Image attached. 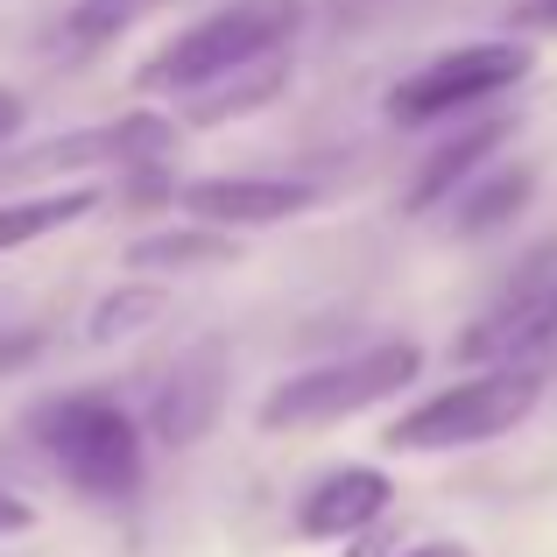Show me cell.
I'll return each mask as SVG.
<instances>
[{
    "instance_id": "6da1fadb",
    "label": "cell",
    "mask_w": 557,
    "mask_h": 557,
    "mask_svg": "<svg viewBox=\"0 0 557 557\" xmlns=\"http://www.w3.org/2000/svg\"><path fill=\"white\" fill-rule=\"evenodd\" d=\"M304 28V0H233V8L205 14L198 28H184L177 42H163V50L141 64V92H198V85L226 78V71L255 64V57L269 50H289V36Z\"/></svg>"
},
{
    "instance_id": "52a82bcc",
    "label": "cell",
    "mask_w": 557,
    "mask_h": 557,
    "mask_svg": "<svg viewBox=\"0 0 557 557\" xmlns=\"http://www.w3.org/2000/svg\"><path fill=\"white\" fill-rule=\"evenodd\" d=\"M177 205L198 226L255 233V226H283V219L311 212L318 184H304V177H198V184L177 190Z\"/></svg>"
},
{
    "instance_id": "44dd1931",
    "label": "cell",
    "mask_w": 557,
    "mask_h": 557,
    "mask_svg": "<svg viewBox=\"0 0 557 557\" xmlns=\"http://www.w3.org/2000/svg\"><path fill=\"white\" fill-rule=\"evenodd\" d=\"M403 557H473L466 544H423V550H403Z\"/></svg>"
},
{
    "instance_id": "7c38bea8",
    "label": "cell",
    "mask_w": 557,
    "mask_h": 557,
    "mask_svg": "<svg viewBox=\"0 0 557 557\" xmlns=\"http://www.w3.org/2000/svg\"><path fill=\"white\" fill-rule=\"evenodd\" d=\"M240 255V240L219 226H170V233H149V240L127 247V269H149V275H184V269H226Z\"/></svg>"
},
{
    "instance_id": "30bf717a",
    "label": "cell",
    "mask_w": 557,
    "mask_h": 557,
    "mask_svg": "<svg viewBox=\"0 0 557 557\" xmlns=\"http://www.w3.org/2000/svg\"><path fill=\"white\" fill-rule=\"evenodd\" d=\"M283 92H289V50H269V57H255V64L184 92V121L190 127H226V121H247V113L275 107Z\"/></svg>"
},
{
    "instance_id": "5bb4252c",
    "label": "cell",
    "mask_w": 557,
    "mask_h": 557,
    "mask_svg": "<svg viewBox=\"0 0 557 557\" xmlns=\"http://www.w3.org/2000/svg\"><path fill=\"white\" fill-rule=\"evenodd\" d=\"M530 190H536V170H522V163H502V170H487L473 190H459V212H451V233L459 240H487V233H502L508 219L530 205Z\"/></svg>"
},
{
    "instance_id": "2e32d148",
    "label": "cell",
    "mask_w": 557,
    "mask_h": 557,
    "mask_svg": "<svg viewBox=\"0 0 557 557\" xmlns=\"http://www.w3.org/2000/svg\"><path fill=\"white\" fill-rule=\"evenodd\" d=\"M149 8H163V0H78L64 28H71V42H78V50H99V42H113L121 28H135Z\"/></svg>"
},
{
    "instance_id": "7a4b0ae2",
    "label": "cell",
    "mask_w": 557,
    "mask_h": 557,
    "mask_svg": "<svg viewBox=\"0 0 557 557\" xmlns=\"http://www.w3.org/2000/svg\"><path fill=\"white\" fill-rule=\"evenodd\" d=\"M544 403V374L536 368H480L451 388L423 395L417 409L381 431L388 451H466V445H487V437H508L530 409Z\"/></svg>"
},
{
    "instance_id": "277c9868",
    "label": "cell",
    "mask_w": 557,
    "mask_h": 557,
    "mask_svg": "<svg viewBox=\"0 0 557 557\" xmlns=\"http://www.w3.org/2000/svg\"><path fill=\"white\" fill-rule=\"evenodd\" d=\"M42 451L85 502H121L141 487V423L113 395H64L42 409Z\"/></svg>"
},
{
    "instance_id": "9a60e30c",
    "label": "cell",
    "mask_w": 557,
    "mask_h": 557,
    "mask_svg": "<svg viewBox=\"0 0 557 557\" xmlns=\"http://www.w3.org/2000/svg\"><path fill=\"white\" fill-rule=\"evenodd\" d=\"M163 311H170V289H163V283H149V275H135V283L107 289V297L92 304V318H85V339H92V346L135 339V332H149Z\"/></svg>"
},
{
    "instance_id": "5b68a950",
    "label": "cell",
    "mask_w": 557,
    "mask_h": 557,
    "mask_svg": "<svg viewBox=\"0 0 557 557\" xmlns=\"http://www.w3.org/2000/svg\"><path fill=\"white\" fill-rule=\"evenodd\" d=\"M530 64H536L530 42H459V50L417 64L409 78H395L388 121L395 127H431V121H445V113L487 107V99H502L508 85L530 78Z\"/></svg>"
},
{
    "instance_id": "8fae6325",
    "label": "cell",
    "mask_w": 557,
    "mask_h": 557,
    "mask_svg": "<svg viewBox=\"0 0 557 557\" xmlns=\"http://www.w3.org/2000/svg\"><path fill=\"white\" fill-rule=\"evenodd\" d=\"M508 135H516V121H508V113H494V121H473L459 141H445V149H437L431 163L417 170V184H409V198H403V205H409V212H431V205H445L451 190L473 177V170H487V163H494V149H502Z\"/></svg>"
},
{
    "instance_id": "d6986e66",
    "label": "cell",
    "mask_w": 557,
    "mask_h": 557,
    "mask_svg": "<svg viewBox=\"0 0 557 557\" xmlns=\"http://www.w3.org/2000/svg\"><path fill=\"white\" fill-rule=\"evenodd\" d=\"M42 339H0V368H22V360H36Z\"/></svg>"
},
{
    "instance_id": "ffe728a7",
    "label": "cell",
    "mask_w": 557,
    "mask_h": 557,
    "mask_svg": "<svg viewBox=\"0 0 557 557\" xmlns=\"http://www.w3.org/2000/svg\"><path fill=\"white\" fill-rule=\"evenodd\" d=\"M14 127H22V99H14V92H0V141H8Z\"/></svg>"
},
{
    "instance_id": "ba28073f",
    "label": "cell",
    "mask_w": 557,
    "mask_h": 557,
    "mask_svg": "<svg viewBox=\"0 0 557 557\" xmlns=\"http://www.w3.org/2000/svg\"><path fill=\"white\" fill-rule=\"evenodd\" d=\"M219 409H226V346L205 339L163 374V388H156V403H149V437L170 445V451H184L219 423Z\"/></svg>"
},
{
    "instance_id": "8992f818",
    "label": "cell",
    "mask_w": 557,
    "mask_h": 557,
    "mask_svg": "<svg viewBox=\"0 0 557 557\" xmlns=\"http://www.w3.org/2000/svg\"><path fill=\"white\" fill-rule=\"evenodd\" d=\"M550 325H557V240L522 261V275L473 318V332H459V360L466 368H536L544 374Z\"/></svg>"
},
{
    "instance_id": "4fadbf2b",
    "label": "cell",
    "mask_w": 557,
    "mask_h": 557,
    "mask_svg": "<svg viewBox=\"0 0 557 557\" xmlns=\"http://www.w3.org/2000/svg\"><path fill=\"white\" fill-rule=\"evenodd\" d=\"M92 212H99V190L92 184L36 190V198H8V205H0V255L42 240V233H64V226H78V219H92Z\"/></svg>"
},
{
    "instance_id": "ac0fdd59",
    "label": "cell",
    "mask_w": 557,
    "mask_h": 557,
    "mask_svg": "<svg viewBox=\"0 0 557 557\" xmlns=\"http://www.w3.org/2000/svg\"><path fill=\"white\" fill-rule=\"evenodd\" d=\"M516 22H522V28H557V0H522Z\"/></svg>"
},
{
    "instance_id": "e0dca14e",
    "label": "cell",
    "mask_w": 557,
    "mask_h": 557,
    "mask_svg": "<svg viewBox=\"0 0 557 557\" xmlns=\"http://www.w3.org/2000/svg\"><path fill=\"white\" fill-rule=\"evenodd\" d=\"M28 530H36V508H28L22 494L0 487V544H8V536H28Z\"/></svg>"
},
{
    "instance_id": "9c48e42d",
    "label": "cell",
    "mask_w": 557,
    "mask_h": 557,
    "mask_svg": "<svg viewBox=\"0 0 557 557\" xmlns=\"http://www.w3.org/2000/svg\"><path fill=\"white\" fill-rule=\"evenodd\" d=\"M395 502V480L381 466H332L325 480H311V494L297 502V536L311 544H346V536H368Z\"/></svg>"
},
{
    "instance_id": "7402d4cb",
    "label": "cell",
    "mask_w": 557,
    "mask_h": 557,
    "mask_svg": "<svg viewBox=\"0 0 557 557\" xmlns=\"http://www.w3.org/2000/svg\"><path fill=\"white\" fill-rule=\"evenodd\" d=\"M544 374H557V325H550V346H544Z\"/></svg>"
},
{
    "instance_id": "3957f363",
    "label": "cell",
    "mask_w": 557,
    "mask_h": 557,
    "mask_svg": "<svg viewBox=\"0 0 557 557\" xmlns=\"http://www.w3.org/2000/svg\"><path fill=\"white\" fill-rule=\"evenodd\" d=\"M423 374V354L409 339H381L354 360H325V368H304L289 381H275L269 403H261V431H318V423H346L360 409L403 395Z\"/></svg>"
}]
</instances>
